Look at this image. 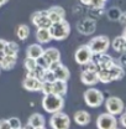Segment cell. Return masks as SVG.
Masks as SVG:
<instances>
[{
	"instance_id": "e575fe53",
	"label": "cell",
	"mask_w": 126,
	"mask_h": 129,
	"mask_svg": "<svg viewBox=\"0 0 126 129\" xmlns=\"http://www.w3.org/2000/svg\"><path fill=\"white\" fill-rule=\"evenodd\" d=\"M0 129H11L8 119H0Z\"/></svg>"
},
{
	"instance_id": "f546056e",
	"label": "cell",
	"mask_w": 126,
	"mask_h": 129,
	"mask_svg": "<svg viewBox=\"0 0 126 129\" xmlns=\"http://www.w3.org/2000/svg\"><path fill=\"white\" fill-rule=\"evenodd\" d=\"M8 122H9V124H10L11 129H21L22 128L21 120H20L19 118H16V117H11V118H9V119H8Z\"/></svg>"
},
{
	"instance_id": "ac0fdd59",
	"label": "cell",
	"mask_w": 126,
	"mask_h": 129,
	"mask_svg": "<svg viewBox=\"0 0 126 129\" xmlns=\"http://www.w3.org/2000/svg\"><path fill=\"white\" fill-rule=\"evenodd\" d=\"M36 39H37L38 44H41V45L51 42L52 41V35H51L49 29H46V27L37 29L36 30Z\"/></svg>"
},
{
	"instance_id": "7dc6e473",
	"label": "cell",
	"mask_w": 126,
	"mask_h": 129,
	"mask_svg": "<svg viewBox=\"0 0 126 129\" xmlns=\"http://www.w3.org/2000/svg\"><path fill=\"white\" fill-rule=\"evenodd\" d=\"M105 1H106V0H105Z\"/></svg>"
},
{
	"instance_id": "8fae6325",
	"label": "cell",
	"mask_w": 126,
	"mask_h": 129,
	"mask_svg": "<svg viewBox=\"0 0 126 129\" xmlns=\"http://www.w3.org/2000/svg\"><path fill=\"white\" fill-rule=\"evenodd\" d=\"M96 29V22L92 17L82 19L77 22V30L83 35H92Z\"/></svg>"
},
{
	"instance_id": "3957f363",
	"label": "cell",
	"mask_w": 126,
	"mask_h": 129,
	"mask_svg": "<svg viewBox=\"0 0 126 129\" xmlns=\"http://www.w3.org/2000/svg\"><path fill=\"white\" fill-rule=\"evenodd\" d=\"M84 102L88 107L90 108H98L104 103V94L101 91H99L98 88H88L84 92Z\"/></svg>"
},
{
	"instance_id": "7c38bea8",
	"label": "cell",
	"mask_w": 126,
	"mask_h": 129,
	"mask_svg": "<svg viewBox=\"0 0 126 129\" xmlns=\"http://www.w3.org/2000/svg\"><path fill=\"white\" fill-rule=\"evenodd\" d=\"M42 57L45 58V61L48 63V67L52 63L61 62V52L58 51V48L56 47H48L46 50H43Z\"/></svg>"
},
{
	"instance_id": "9c48e42d",
	"label": "cell",
	"mask_w": 126,
	"mask_h": 129,
	"mask_svg": "<svg viewBox=\"0 0 126 129\" xmlns=\"http://www.w3.org/2000/svg\"><path fill=\"white\" fill-rule=\"evenodd\" d=\"M31 22L32 25H35L37 29L40 27H46V29H49L52 22L48 17L47 10H41V11H36L31 15Z\"/></svg>"
},
{
	"instance_id": "2e32d148",
	"label": "cell",
	"mask_w": 126,
	"mask_h": 129,
	"mask_svg": "<svg viewBox=\"0 0 126 129\" xmlns=\"http://www.w3.org/2000/svg\"><path fill=\"white\" fill-rule=\"evenodd\" d=\"M80 81L85 86H95L99 82V80H98V73L96 72H92V71L83 70V72L80 75Z\"/></svg>"
},
{
	"instance_id": "b9f144b4",
	"label": "cell",
	"mask_w": 126,
	"mask_h": 129,
	"mask_svg": "<svg viewBox=\"0 0 126 129\" xmlns=\"http://www.w3.org/2000/svg\"><path fill=\"white\" fill-rule=\"evenodd\" d=\"M22 129H33V127H32V125H30V124L27 123L25 127H22Z\"/></svg>"
},
{
	"instance_id": "ffe728a7",
	"label": "cell",
	"mask_w": 126,
	"mask_h": 129,
	"mask_svg": "<svg viewBox=\"0 0 126 129\" xmlns=\"http://www.w3.org/2000/svg\"><path fill=\"white\" fill-rule=\"evenodd\" d=\"M52 93L64 97L66 93H67V82L58 81V80L52 82Z\"/></svg>"
},
{
	"instance_id": "603a6c76",
	"label": "cell",
	"mask_w": 126,
	"mask_h": 129,
	"mask_svg": "<svg viewBox=\"0 0 126 129\" xmlns=\"http://www.w3.org/2000/svg\"><path fill=\"white\" fill-rule=\"evenodd\" d=\"M114 51L119 52V53H122V52H126V40L122 37V36H117L112 40V42L110 44Z\"/></svg>"
},
{
	"instance_id": "d6986e66",
	"label": "cell",
	"mask_w": 126,
	"mask_h": 129,
	"mask_svg": "<svg viewBox=\"0 0 126 129\" xmlns=\"http://www.w3.org/2000/svg\"><path fill=\"white\" fill-rule=\"evenodd\" d=\"M73 119H74V122L78 124V125H87V124H89L90 123V114L87 112V111H78V112L74 113V115H73Z\"/></svg>"
},
{
	"instance_id": "7402d4cb",
	"label": "cell",
	"mask_w": 126,
	"mask_h": 129,
	"mask_svg": "<svg viewBox=\"0 0 126 129\" xmlns=\"http://www.w3.org/2000/svg\"><path fill=\"white\" fill-rule=\"evenodd\" d=\"M27 123H29L30 125H32L33 128L45 127V124H46V119H45V117H43L42 114H40V113H33L31 117L29 118Z\"/></svg>"
},
{
	"instance_id": "d4e9b609",
	"label": "cell",
	"mask_w": 126,
	"mask_h": 129,
	"mask_svg": "<svg viewBox=\"0 0 126 129\" xmlns=\"http://www.w3.org/2000/svg\"><path fill=\"white\" fill-rule=\"evenodd\" d=\"M19 51H20V47H19V45H17L16 42H14V41H6L5 47H4L5 55H9V56H17Z\"/></svg>"
},
{
	"instance_id": "9a60e30c",
	"label": "cell",
	"mask_w": 126,
	"mask_h": 129,
	"mask_svg": "<svg viewBox=\"0 0 126 129\" xmlns=\"http://www.w3.org/2000/svg\"><path fill=\"white\" fill-rule=\"evenodd\" d=\"M41 86H42V82L37 78H33L30 76H26L24 81H22V87L29 91V92H38L41 91Z\"/></svg>"
},
{
	"instance_id": "7bdbcfd3",
	"label": "cell",
	"mask_w": 126,
	"mask_h": 129,
	"mask_svg": "<svg viewBox=\"0 0 126 129\" xmlns=\"http://www.w3.org/2000/svg\"><path fill=\"white\" fill-rule=\"evenodd\" d=\"M9 0H0V6H3V5H5L6 3H8Z\"/></svg>"
},
{
	"instance_id": "44dd1931",
	"label": "cell",
	"mask_w": 126,
	"mask_h": 129,
	"mask_svg": "<svg viewBox=\"0 0 126 129\" xmlns=\"http://www.w3.org/2000/svg\"><path fill=\"white\" fill-rule=\"evenodd\" d=\"M109 72H110L112 81H119V80H121V78L125 76L124 67H122V66H120L119 63H116V62L112 64L110 68H109Z\"/></svg>"
},
{
	"instance_id": "30bf717a",
	"label": "cell",
	"mask_w": 126,
	"mask_h": 129,
	"mask_svg": "<svg viewBox=\"0 0 126 129\" xmlns=\"http://www.w3.org/2000/svg\"><path fill=\"white\" fill-rule=\"evenodd\" d=\"M48 68L53 72V75H54V78H56V80L68 82L71 73H69V70H68L64 64H62L61 62H56V63H52Z\"/></svg>"
},
{
	"instance_id": "f1b7e54d",
	"label": "cell",
	"mask_w": 126,
	"mask_h": 129,
	"mask_svg": "<svg viewBox=\"0 0 126 129\" xmlns=\"http://www.w3.org/2000/svg\"><path fill=\"white\" fill-rule=\"evenodd\" d=\"M36 66H37V61H36L35 58H31V57H26V58H25V61H24V67H25V70H26L27 72L32 71Z\"/></svg>"
},
{
	"instance_id": "1f68e13d",
	"label": "cell",
	"mask_w": 126,
	"mask_h": 129,
	"mask_svg": "<svg viewBox=\"0 0 126 129\" xmlns=\"http://www.w3.org/2000/svg\"><path fill=\"white\" fill-rule=\"evenodd\" d=\"M105 0H92L90 3V9H94V10H101L104 6H105Z\"/></svg>"
},
{
	"instance_id": "5b68a950",
	"label": "cell",
	"mask_w": 126,
	"mask_h": 129,
	"mask_svg": "<svg viewBox=\"0 0 126 129\" xmlns=\"http://www.w3.org/2000/svg\"><path fill=\"white\" fill-rule=\"evenodd\" d=\"M49 125L52 129H69L71 119L66 113H63L61 111V112L52 114V117L49 119Z\"/></svg>"
},
{
	"instance_id": "6da1fadb",
	"label": "cell",
	"mask_w": 126,
	"mask_h": 129,
	"mask_svg": "<svg viewBox=\"0 0 126 129\" xmlns=\"http://www.w3.org/2000/svg\"><path fill=\"white\" fill-rule=\"evenodd\" d=\"M42 107L46 112L51 114L61 112L64 107V98L54 93L45 94L42 98Z\"/></svg>"
},
{
	"instance_id": "83f0119b",
	"label": "cell",
	"mask_w": 126,
	"mask_h": 129,
	"mask_svg": "<svg viewBox=\"0 0 126 129\" xmlns=\"http://www.w3.org/2000/svg\"><path fill=\"white\" fill-rule=\"evenodd\" d=\"M121 13H122V11H121L119 8L114 6V8H110V9L108 10L106 15L109 17V20H111V21H119V17L121 15Z\"/></svg>"
},
{
	"instance_id": "cb8c5ba5",
	"label": "cell",
	"mask_w": 126,
	"mask_h": 129,
	"mask_svg": "<svg viewBox=\"0 0 126 129\" xmlns=\"http://www.w3.org/2000/svg\"><path fill=\"white\" fill-rule=\"evenodd\" d=\"M16 61H17V56H9V55H5V57H4V60L1 61V63H0V67L3 68V70H11V68H14L16 64Z\"/></svg>"
},
{
	"instance_id": "4fadbf2b",
	"label": "cell",
	"mask_w": 126,
	"mask_h": 129,
	"mask_svg": "<svg viewBox=\"0 0 126 129\" xmlns=\"http://www.w3.org/2000/svg\"><path fill=\"white\" fill-rule=\"evenodd\" d=\"M47 14H48L49 20H51V22L54 24V22H59V21L64 20V17H66V10L63 9L62 6L54 5V6H51L48 9Z\"/></svg>"
},
{
	"instance_id": "484cf974",
	"label": "cell",
	"mask_w": 126,
	"mask_h": 129,
	"mask_svg": "<svg viewBox=\"0 0 126 129\" xmlns=\"http://www.w3.org/2000/svg\"><path fill=\"white\" fill-rule=\"evenodd\" d=\"M30 35V27L25 24H21L16 27V36L21 40V41H25Z\"/></svg>"
},
{
	"instance_id": "f35d334b",
	"label": "cell",
	"mask_w": 126,
	"mask_h": 129,
	"mask_svg": "<svg viewBox=\"0 0 126 129\" xmlns=\"http://www.w3.org/2000/svg\"><path fill=\"white\" fill-rule=\"evenodd\" d=\"M5 44H6V41H5V40H3V39H0V51H4Z\"/></svg>"
},
{
	"instance_id": "52a82bcc",
	"label": "cell",
	"mask_w": 126,
	"mask_h": 129,
	"mask_svg": "<svg viewBox=\"0 0 126 129\" xmlns=\"http://www.w3.org/2000/svg\"><path fill=\"white\" fill-rule=\"evenodd\" d=\"M105 108H106L108 113H110L112 115H117L124 112L125 104H124L122 99H120L119 97H109L105 101Z\"/></svg>"
},
{
	"instance_id": "4316f807",
	"label": "cell",
	"mask_w": 126,
	"mask_h": 129,
	"mask_svg": "<svg viewBox=\"0 0 126 129\" xmlns=\"http://www.w3.org/2000/svg\"><path fill=\"white\" fill-rule=\"evenodd\" d=\"M96 73H98L99 82H101V83H110V82H112V78H111L109 70H99Z\"/></svg>"
},
{
	"instance_id": "e0dca14e",
	"label": "cell",
	"mask_w": 126,
	"mask_h": 129,
	"mask_svg": "<svg viewBox=\"0 0 126 129\" xmlns=\"http://www.w3.org/2000/svg\"><path fill=\"white\" fill-rule=\"evenodd\" d=\"M43 50L45 48L42 47V45L38 44V42L37 44H31L29 47L26 48V56L37 60L38 57H41L43 55Z\"/></svg>"
},
{
	"instance_id": "7a4b0ae2",
	"label": "cell",
	"mask_w": 126,
	"mask_h": 129,
	"mask_svg": "<svg viewBox=\"0 0 126 129\" xmlns=\"http://www.w3.org/2000/svg\"><path fill=\"white\" fill-rule=\"evenodd\" d=\"M49 31H51V35H52V40L62 41V40H66L69 36V34H71V25L64 19V20L59 21V22L52 24L51 27H49Z\"/></svg>"
},
{
	"instance_id": "bcb514c9",
	"label": "cell",
	"mask_w": 126,
	"mask_h": 129,
	"mask_svg": "<svg viewBox=\"0 0 126 129\" xmlns=\"http://www.w3.org/2000/svg\"><path fill=\"white\" fill-rule=\"evenodd\" d=\"M115 129H117V128H115Z\"/></svg>"
},
{
	"instance_id": "8d00e7d4",
	"label": "cell",
	"mask_w": 126,
	"mask_h": 129,
	"mask_svg": "<svg viewBox=\"0 0 126 129\" xmlns=\"http://www.w3.org/2000/svg\"><path fill=\"white\" fill-rule=\"evenodd\" d=\"M119 21H120V24H122V25H125L126 26V11L121 13V15H120V17H119Z\"/></svg>"
},
{
	"instance_id": "836d02e7",
	"label": "cell",
	"mask_w": 126,
	"mask_h": 129,
	"mask_svg": "<svg viewBox=\"0 0 126 129\" xmlns=\"http://www.w3.org/2000/svg\"><path fill=\"white\" fill-rule=\"evenodd\" d=\"M41 92L45 94H49L52 93V83L51 82H42V86H41Z\"/></svg>"
},
{
	"instance_id": "c3c4849f",
	"label": "cell",
	"mask_w": 126,
	"mask_h": 129,
	"mask_svg": "<svg viewBox=\"0 0 126 129\" xmlns=\"http://www.w3.org/2000/svg\"><path fill=\"white\" fill-rule=\"evenodd\" d=\"M21 129H22V128H21Z\"/></svg>"
},
{
	"instance_id": "ee69618b",
	"label": "cell",
	"mask_w": 126,
	"mask_h": 129,
	"mask_svg": "<svg viewBox=\"0 0 126 129\" xmlns=\"http://www.w3.org/2000/svg\"><path fill=\"white\" fill-rule=\"evenodd\" d=\"M121 36H122V37L126 40V26L124 27V31H122V35H121Z\"/></svg>"
},
{
	"instance_id": "ba28073f",
	"label": "cell",
	"mask_w": 126,
	"mask_h": 129,
	"mask_svg": "<svg viewBox=\"0 0 126 129\" xmlns=\"http://www.w3.org/2000/svg\"><path fill=\"white\" fill-rule=\"evenodd\" d=\"M96 127L98 129H115L117 127V120L110 113H101L96 119Z\"/></svg>"
},
{
	"instance_id": "60d3db41",
	"label": "cell",
	"mask_w": 126,
	"mask_h": 129,
	"mask_svg": "<svg viewBox=\"0 0 126 129\" xmlns=\"http://www.w3.org/2000/svg\"><path fill=\"white\" fill-rule=\"evenodd\" d=\"M4 57H5V52H4V51H0V63H1V61L4 60Z\"/></svg>"
},
{
	"instance_id": "5bb4252c",
	"label": "cell",
	"mask_w": 126,
	"mask_h": 129,
	"mask_svg": "<svg viewBox=\"0 0 126 129\" xmlns=\"http://www.w3.org/2000/svg\"><path fill=\"white\" fill-rule=\"evenodd\" d=\"M94 56H96V60H94V61L96 62L99 70H109L111 66L115 63L114 58H112L111 56H109V55H106V52H105V53L94 55Z\"/></svg>"
},
{
	"instance_id": "8992f818",
	"label": "cell",
	"mask_w": 126,
	"mask_h": 129,
	"mask_svg": "<svg viewBox=\"0 0 126 129\" xmlns=\"http://www.w3.org/2000/svg\"><path fill=\"white\" fill-rule=\"evenodd\" d=\"M94 58V55L92 52V50L89 48L88 45H82L77 48L76 53H74V60L80 66H84L85 63H88L89 61H92Z\"/></svg>"
},
{
	"instance_id": "4dcf8cb0",
	"label": "cell",
	"mask_w": 126,
	"mask_h": 129,
	"mask_svg": "<svg viewBox=\"0 0 126 129\" xmlns=\"http://www.w3.org/2000/svg\"><path fill=\"white\" fill-rule=\"evenodd\" d=\"M42 82H54L56 81V78H54V75H53V72L49 70V68H47L46 71H45V73H43V76H42Z\"/></svg>"
},
{
	"instance_id": "277c9868",
	"label": "cell",
	"mask_w": 126,
	"mask_h": 129,
	"mask_svg": "<svg viewBox=\"0 0 126 129\" xmlns=\"http://www.w3.org/2000/svg\"><path fill=\"white\" fill-rule=\"evenodd\" d=\"M110 44L111 42L108 36L100 35V36L93 37L87 45L92 50L93 55H99V53H105L108 51V48L110 47Z\"/></svg>"
},
{
	"instance_id": "d590c367",
	"label": "cell",
	"mask_w": 126,
	"mask_h": 129,
	"mask_svg": "<svg viewBox=\"0 0 126 129\" xmlns=\"http://www.w3.org/2000/svg\"><path fill=\"white\" fill-rule=\"evenodd\" d=\"M119 64L122 66V67H126V52H122L120 58H119Z\"/></svg>"
},
{
	"instance_id": "d6a6232c",
	"label": "cell",
	"mask_w": 126,
	"mask_h": 129,
	"mask_svg": "<svg viewBox=\"0 0 126 129\" xmlns=\"http://www.w3.org/2000/svg\"><path fill=\"white\" fill-rule=\"evenodd\" d=\"M84 70H87V71H92V72H98V71H99V67H98L96 62H95L94 58H93L92 61H89L88 63L84 64Z\"/></svg>"
},
{
	"instance_id": "74e56055",
	"label": "cell",
	"mask_w": 126,
	"mask_h": 129,
	"mask_svg": "<svg viewBox=\"0 0 126 129\" xmlns=\"http://www.w3.org/2000/svg\"><path fill=\"white\" fill-rule=\"evenodd\" d=\"M120 123H121V125L126 128V113H121V117H120Z\"/></svg>"
},
{
	"instance_id": "f6af8a7d",
	"label": "cell",
	"mask_w": 126,
	"mask_h": 129,
	"mask_svg": "<svg viewBox=\"0 0 126 129\" xmlns=\"http://www.w3.org/2000/svg\"><path fill=\"white\" fill-rule=\"evenodd\" d=\"M33 129H46V127H38V128H33Z\"/></svg>"
},
{
	"instance_id": "ab89813d",
	"label": "cell",
	"mask_w": 126,
	"mask_h": 129,
	"mask_svg": "<svg viewBox=\"0 0 126 129\" xmlns=\"http://www.w3.org/2000/svg\"><path fill=\"white\" fill-rule=\"evenodd\" d=\"M80 3H82L83 5H87V6H89V5H90V3H92V0H80Z\"/></svg>"
}]
</instances>
